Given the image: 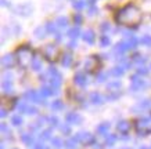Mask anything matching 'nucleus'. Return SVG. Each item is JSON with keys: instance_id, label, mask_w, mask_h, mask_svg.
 Wrapping results in <instances>:
<instances>
[{"instance_id": "nucleus-3", "label": "nucleus", "mask_w": 151, "mask_h": 149, "mask_svg": "<svg viewBox=\"0 0 151 149\" xmlns=\"http://www.w3.org/2000/svg\"><path fill=\"white\" fill-rule=\"evenodd\" d=\"M134 128L139 135H147L151 133V115L146 118H140L134 122Z\"/></svg>"}, {"instance_id": "nucleus-31", "label": "nucleus", "mask_w": 151, "mask_h": 149, "mask_svg": "<svg viewBox=\"0 0 151 149\" xmlns=\"http://www.w3.org/2000/svg\"><path fill=\"white\" fill-rule=\"evenodd\" d=\"M11 124H14V126H21L22 124V118L19 116V115H14L13 118H11Z\"/></svg>"}, {"instance_id": "nucleus-2", "label": "nucleus", "mask_w": 151, "mask_h": 149, "mask_svg": "<svg viewBox=\"0 0 151 149\" xmlns=\"http://www.w3.org/2000/svg\"><path fill=\"white\" fill-rule=\"evenodd\" d=\"M15 58L17 62L22 69H28L29 66H32V62L35 59V54H33V50L28 46H21L17 53H15Z\"/></svg>"}, {"instance_id": "nucleus-32", "label": "nucleus", "mask_w": 151, "mask_h": 149, "mask_svg": "<svg viewBox=\"0 0 151 149\" xmlns=\"http://www.w3.org/2000/svg\"><path fill=\"white\" fill-rule=\"evenodd\" d=\"M63 108H64V104H63V101H60V99H57V101H54V102L51 104V109H53V111H61Z\"/></svg>"}, {"instance_id": "nucleus-1", "label": "nucleus", "mask_w": 151, "mask_h": 149, "mask_svg": "<svg viewBox=\"0 0 151 149\" xmlns=\"http://www.w3.org/2000/svg\"><path fill=\"white\" fill-rule=\"evenodd\" d=\"M142 10L134 4H128L116 13V22L124 26H136L142 22Z\"/></svg>"}, {"instance_id": "nucleus-24", "label": "nucleus", "mask_w": 151, "mask_h": 149, "mask_svg": "<svg viewBox=\"0 0 151 149\" xmlns=\"http://www.w3.org/2000/svg\"><path fill=\"white\" fill-rule=\"evenodd\" d=\"M55 24H57V26L60 29H65V28L68 26V19L65 18V17H60V18H57Z\"/></svg>"}, {"instance_id": "nucleus-44", "label": "nucleus", "mask_w": 151, "mask_h": 149, "mask_svg": "<svg viewBox=\"0 0 151 149\" xmlns=\"http://www.w3.org/2000/svg\"><path fill=\"white\" fill-rule=\"evenodd\" d=\"M87 11H89V15H96V14H97V7L94 4H93V6H89Z\"/></svg>"}, {"instance_id": "nucleus-9", "label": "nucleus", "mask_w": 151, "mask_h": 149, "mask_svg": "<svg viewBox=\"0 0 151 149\" xmlns=\"http://www.w3.org/2000/svg\"><path fill=\"white\" fill-rule=\"evenodd\" d=\"M99 65H100V61L97 57H89L86 59V62H85V66H86V71L89 72H93V71H96L99 68Z\"/></svg>"}, {"instance_id": "nucleus-19", "label": "nucleus", "mask_w": 151, "mask_h": 149, "mask_svg": "<svg viewBox=\"0 0 151 149\" xmlns=\"http://www.w3.org/2000/svg\"><path fill=\"white\" fill-rule=\"evenodd\" d=\"M89 98H90V101H92V102H93L94 105H100V104H103V97H101V95L99 94V93H92Z\"/></svg>"}, {"instance_id": "nucleus-17", "label": "nucleus", "mask_w": 151, "mask_h": 149, "mask_svg": "<svg viewBox=\"0 0 151 149\" xmlns=\"http://www.w3.org/2000/svg\"><path fill=\"white\" fill-rule=\"evenodd\" d=\"M75 83L78 84V86H81V87H85L87 84V79H86V76L83 75V73H76L75 75Z\"/></svg>"}, {"instance_id": "nucleus-39", "label": "nucleus", "mask_w": 151, "mask_h": 149, "mask_svg": "<svg viewBox=\"0 0 151 149\" xmlns=\"http://www.w3.org/2000/svg\"><path fill=\"white\" fill-rule=\"evenodd\" d=\"M119 87H121V83H119V81H114V83H110V84H108V88H110L111 91H118Z\"/></svg>"}, {"instance_id": "nucleus-13", "label": "nucleus", "mask_w": 151, "mask_h": 149, "mask_svg": "<svg viewBox=\"0 0 151 149\" xmlns=\"http://www.w3.org/2000/svg\"><path fill=\"white\" fill-rule=\"evenodd\" d=\"M73 62V57L71 53H64L63 54V57H61V65L63 66H67V68H69L71 65H72Z\"/></svg>"}, {"instance_id": "nucleus-4", "label": "nucleus", "mask_w": 151, "mask_h": 149, "mask_svg": "<svg viewBox=\"0 0 151 149\" xmlns=\"http://www.w3.org/2000/svg\"><path fill=\"white\" fill-rule=\"evenodd\" d=\"M130 80H132L130 81V90L132 91H140L148 86V83H147L144 79H142V77H139V76H133Z\"/></svg>"}, {"instance_id": "nucleus-34", "label": "nucleus", "mask_w": 151, "mask_h": 149, "mask_svg": "<svg viewBox=\"0 0 151 149\" xmlns=\"http://www.w3.org/2000/svg\"><path fill=\"white\" fill-rule=\"evenodd\" d=\"M115 141H116V135H114V134H111V135H107L105 144H107V146H112V145L115 144Z\"/></svg>"}, {"instance_id": "nucleus-20", "label": "nucleus", "mask_w": 151, "mask_h": 149, "mask_svg": "<svg viewBox=\"0 0 151 149\" xmlns=\"http://www.w3.org/2000/svg\"><path fill=\"white\" fill-rule=\"evenodd\" d=\"M81 35V29H79V26H75V28H71L68 31V36L72 39V40H75V39H78V36Z\"/></svg>"}, {"instance_id": "nucleus-29", "label": "nucleus", "mask_w": 151, "mask_h": 149, "mask_svg": "<svg viewBox=\"0 0 151 149\" xmlns=\"http://www.w3.org/2000/svg\"><path fill=\"white\" fill-rule=\"evenodd\" d=\"M46 29L49 33H54L55 35V32H57V29H58V26H57V24L55 22H47L46 24Z\"/></svg>"}, {"instance_id": "nucleus-7", "label": "nucleus", "mask_w": 151, "mask_h": 149, "mask_svg": "<svg viewBox=\"0 0 151 149\" xmlns=\"http://www.w3.org/2000/svg\"><path fill=\"white\" fill-rule=\"evenodd\" d=\"M1 87H3L6 94H11L13 93V77H11L10 73H4L3 81H1Z\"/></svg>"}, {"instance_id": "nucleus-52", "label": "nucleus", "mask_w": 151, "mask_h": 149, "mask_svg": "<svg viewBox=\"0 0 151 149\" xmlns=\"http://www.w3.org/2000/svg\"><path fill=\"white\" fill-rule=\"evenodd\" d=\"M35 149H47L46 146H43V145H36V148Z\"/></svg>"}, {"instance_id": "nucleus-33", "label": "nucleus", "mask_w": 151, "mask_h": 149, "mask_svg": "<svg viewBox=\"0 0 151 149\" xmlns=\"http://www.w3.org/2000/svg\"><path fill=\"white\" fill-rule=\"evenodd\" d=\"M76 144H78V141L75 140V138L68 140L67 142H65V148H67V149H75V148H76Z\"/></svg>"}, {"instance_id": "nucleus-22", "label": "nucleus", "mask_w": 151, "mask_h": 149, "mask_svg": "<svg viewBox=\"0 0 151 149\" xmlns=\"http://www.w3.org/2000/svg\"><path fill=\"white\" fill-rule=\"evenodd\" d=\"M21 141H22L25 145H28V146H32L33 142H35L33 135H29V134H24V135H21Z\"/></svg>"}, {"instance_id": "nucleus-11", "label": "nucleus", "mask_w": 151, "mask_h": 149, "mask_svg": "<svg viewBox=\"0 0 151 149\" xmlns=\"http://www.w3.org/2000/svg\"><path fill=\"white\" fill-rule=\"evenodd\" d=\"M15 61H17V58H14V55L11 54H6L3 58H1V65L4 66V68L10 69L11 66H13L14 63H15Z\"/></svg>"}, {"instance_id": "nucleus-47", "label": "nucleus", "mask_w": 151, "mask_h": 149, "mask_svg": "<svg viewBox=\"0 0 151 149\" xmlns=\"http://www.w3.org/2000/svg\"><path fill=\"white\" fill-rule=\"evenodd\" d=\"M107 76H108L107 73H101V75H99V76H97V80H99V81H104L105 79H107Z\"/></svg>"}, {"instance_id": "nucleus-14", "label": "nucleus", "mask_w": 151, "mask_h": 149, "mask_svg": "<svg viewBox=\"0 0 151 149\" xmlns=\"http://www.w3.org/2000/svg\"><path fill=\"white\" fill-rule=\"evenodd\" d=\"M82 39L86 41L87 44H93V43H94V39H96V37H94V32H93L92 29L85 31L82 33Z\"/></svg>"}, {"instance_id": "nucleus-26", "label": "nucleus", "mask_w": 151, "mask_h": 149, "mask_svg": "<svg viewBox=\"0 0 151 149\" xmlns=\"http://www.w3.org/2000/svg\"><path fill=\"white\" fill-rule=\"evenodd\" d=\"M31 68L33 69V71H40L42 69V58H39V57H35V59H33V62H32V66Z\"/></svg>"}, {"instance_id": "nucleus-48", "label": "nucleus", "mask_w": 151, "mask_h": 149, "mask_svg": "<svg viewBox=\"0 0 151 149\" xmlns=\"http://www.w3.org/2000/svg\"><path fill=\"white\" fill-rule=\"evenodd\" d=\"M73 21H75V24H76V25H79V24L82 22V17H81L79 14H76V15H75V18H73Z\"/></svg>"}, {"instance_id": "nucleus-54", "label": "nucleus", "mask_w": 151, "mask_h": 149, "mask_svg": "<svg viewBox=\"0 0 151 149\" xmlns=\"http://www.w3.org/2000/svg\"><path fill=\"white\" fill-rule=\"evenodd\" d=\"M140 149H147V148H146V146H142V148H140Z\"/></svg>"}, {"instance_id": "nucleus-28", "label": "nucleus", "mask_w": 151, "mask_h": 149, "mask_svg": "<svg viewBox=\"0 0 151 149\" xmlns=\"http://www.w3.org/2000/svg\"><path fill=\"white\" fill-rule=\"evenodd\" d=\"M119 65H121V66H124L125 69H128V68H130L132 62H130V59L126 58V57H121V59H119Z\"/></svg>"}, {"instance_id": "nucleus-38", "label": "nucleus", "mask_w": 151, "mask_h": 149, "mask_svg": "<svg viewBox=\"0 0 151 149\" xmlns=\"http://www.w3.org/2000/svg\"><path fill=\"white\" fill-rule=\"evenodd\" d=\"M83 7H85V1H82V0H76V1H73V9L75 10H82Z\"/></svg>"}, {"instance_id": "nucleus-10", "label": "nucleus", "mask_w": 151, "mask_h": 149, "mask_svg": "<svg viewBox=\"0 0 151 149\" xmlns=\"http://www.w3.org/2000/svg\"><path fill=\"white\" fill-rule=\"evenodd\" d=\"M128 50H130V47H129V44H128V41L125 40V41H119L118 44L114 47V53L115 54H118V55H122V54H125Z\"/></svg>"}, {"instance_id": "nucleus-16", "label": "nucleus", "mask_w": 151, "mask_h": 149, "mask_svg": "<svg viewBox=\"0 0 151 149\" xmlns=\"http://www.w3.org/2000/svg\"><path fill=\"white\" fill-rule=\"evenodd\" d=\"M40 94L43 97H50V95H54V94H58V90H54L53 87H47V86H43L40 90Z\"/></svg>"}, {"instance_id": "nucleus-53", "label": "nucleus", "mask_w": 151, "mask_h": 149, "mask_svg": "<svg viewBox=\"0 0 151 149\" xmlns=\"http://www.w3.org/2000/svg\"><path fill=\"white\" fill-rule=\"evenodd\" d=\"M1 6H7V1H6V0H1Z\"/></svg>"}, {"instance_id": "nucleus-42", "label": "nucleus", "mask_w": 151, "mask_h": 149, "mask_svg": "<svg viewBox=\"0 0 151 149\" xmlns=\"http://www.w3.org/2000/svg\"><path fill=\"white\" fill-rule=\"evenodd\" d=\"M36 113H37V109L35 108V106H28V109H27V115L32 116V115H36Z\"/></svg>"}, {"instance_id": "nucleus-30", "label": "nucleus", "mask_w": 151, "mask_h": 149, "mask_svg": "<svg viewBox=\"0 0 151 149\" xmlns=\"http://www.w3.org/2000/svg\"><path fill=\"white\" fill-rule=\"evenodd\" d=\"M39 140H40V141L51 140V131H50V130H45V131H42L40 137H39Z\"/></svg>"}, {"instance_id": "nucleus-36", "label": "nucleus", "mask_w": 151, "mask_h": 149, "mask_svg": "<svg viewBox=\"0 0 151 149\" xmlns=\"http://www.w3.org/2000/svg\"><path fill=\"white\" fill-rule=\"evenodd\" d=\"M140 41H142V44H144L146 47H151V36H148V35H144Z\"/></svg>"}, {"instance_id": "nucleus-55", "label": "nucleus", "mask_w": 151, "mask_h": 149, "mask_svg": "<svg viewBox=\"0 0 151 149\" xmlns=\"http://www.w3.org/2000/svg\"><path fill=\"white\" fill-rule=\"evenodd\" d=\"M1 149H3V148H1Z\"/></svg>"}, {"instance_id": "nucleus-12", "label": "nucleus", "mask_w": 151, "mask_h": 149, "mask_svg": "<svg viewBox=\"0 0 151 149\" xmlns=\"http://www.w3.org/2000/svg\"><path fill=\"white\" fill-rule=\"evenodd\" d=\"M65 120H67V123H69V124H79V123L82 122V118L79 116L78 113L71 112L65 116Z\"/></svg>"}, {"instance_id": "nucleus-45", "label": "nucleus", "mask_w": 151, "mask_h": 149, "mask_svg": "<svg viewBox=\"0 0 151 149\" xmlns=\"http://www.w3.org/2000/svg\"><path fill=\"white\" fill-rule=\"evenodd\" d=\"M137 73L139 75H147V73H148V69H147L146 66H139Z\"/></svg>"}, {"instance_id": "nucleus-25", "label": "nucleus", "mask_w": 151, "mask_h": 149, "mask_svg": "<svg viewBox=\"0 0 151 149\" xmlns=\"http://www.w3.org/2000/svg\"><path fill=\"white\" fill-rule=\"evenodd\" d=\"M110 123H101L100 126L97 127V133L99 134H107L108 130H110Z\"/></svg>"}, {"instance_id": "nucleus-8", "label": "nucleus", "mask_w": 151, "mask_h": 149, "mask_svg": "<svg viewBox=\"0 0 151 149\" xmlns=\"http://www.w3.org/2000/svg\"><path fill=\"white\" fill-rule=\"evenodd\" d=\"M75 140L78 141V142H82V144H92L94 138L90 133H86V131H82V133H78L76 135L73 137Z\"/></svg>"}, {"instance_id": "nucleus-5", "label": "nucleus", "mask_w": 151, "mask_h": 149, "mask_svg": "<svg viewBox=\"0 0 151 149\" xmlns=\"http://www.w3.org/2000/svg\"><path fill=\"white\" fill-rule=\"evenodd\" d=\"M25 98L29 99V101H32V102H37V104L40 105H46V97H43L42 94H37L36 91L33 90H29L25 93Z\"/></svg>"}, {"instance_id": "nucleus-50", "label": "nucleus", "mask_w": 151, "mask_h": 149, "mask_svg": "<svg viewBox=\"0 0 151 149\" xmlns=\"http://www.w3.org/2000/svg\"><path fill=\"white\" fill-rule=\"evenodd\" d=\"M0 116H1V118H6V116H7V111H6L4 108L0 109Z\"/></svg>"}, {"instance_id": "nucleus-18", "label": "nucleus", "mask_w": 151, "mask_h": 149, "mask_svg": "<svg viewBox=\"0 0 151 149\" xmlns=\"http://www.w3.org/2000/svg\"><path fill=\"white\" fill-rule=\"evenodd\" d=\"M151 106V102L150 101H142V102H139L136 106H133V111H136V112H142V111H146Z\"/></svg>"}, {"instance_id": "nucleus-6", "label": "nucleus", "mask_w": 151, "mask_h": 149, "mask_svg": "<svg viewBox=\"0 0 151 149\" xmlns=\"http://www.w3.org/2000/svg\"><path fill=\"white\" fill-rule=\"evenodd\" d=\"M43 53H45L46 59H49V61H55L57 55H58V48H57L54 44H47L46 47H45V50H43Z\"/></svg>"}, {"instance_id": "nucleus-51", "label": "nucleus", "mask_w": 151, "mask_h": 149, "mask_svg": "<svg viewBox=\"0 0 151 149\" xmlns=\"http://www.w3.org/2000/svg\"><path fill=\"white\" fill-rule=\"evenodd\" d=\"M0 130L3 131V133H7V131H9L7 130V126H6L4 123H1V124H0Z\"/></svg>"}, {"instance_id": "nucleus-49", "label": "nucleus", "mask_w": 151, "mask_h": 149, "mask_svg": "<svg viewBox=\"0 0 151 149\" xmlns=\"http://www.w3.org/2000/svg\"><path fill=\"white\" fill-rule=\"evenodd\" d=\"M61 131H63L64 134H69V133H71V128H69V126H63L61 127Z\"/></svg>"}, {"instance_id": "nucleus-46", "label": "nucleus", "mask_w": 151, "mask_h": 149, "mask_svg": "<svg viewBox=\"0 0 151 149\" xmlns=\"http://www.w3.org/2000/svg\"><path fill=\"white\" fill-rule=\"evenodd\" d=\"M101 31H103V32L111 31V26H110V24H107V22H104V24H103V26H101Z\"/></svg>"}, {"instance_id": "nucleus-35", "label": "nucleus", "mask_w": 151, "mask_h": 149, "mask_svg": "<svg viewBox=\"0 0 151 149\" xmlns=\"http://www.w3.org/2000/svg\"><path fill=\"white\" fill-rule=\"evenodd\" d=\"M100 44L103 46V47H108V46L111 44V39L108 36H101L100 37Z\"/></svg>"}, {"instance_id": "nucleus-43", "label": "nucleus", "mask_w": 151, "mask_h": 149, "mask_svg": "<svg viewBox=\"0 0 151 149\" xmlns=\"http://www.w3.org/2000/svg\"><path fill=\"white\" fill-rule=\"evenodd\" d=\"M49 123H50L53 127H57L58 126V119L55 118V116H51V118H49Z\"/></svg>"}, {"instance_id": "nucleus-21", "label": "nucleus", "mask_w": 151, "mask_h": 149, "mask_svg": "<svg viewBox=\"0 0 151 149\" xmlns=\"http://www.w3.org/2000/svg\"><path fill=\"white\" fill-rule=\"evenodd\" d=\"M46 33H47L46 25H45V26H39V28H36V29H35V36H36L37 39H43Z\"/></svg>"}, {"instance_id": "nucleus-15", "label": "nucleus", "mask_w": 151, "mask_h": 149, "mask_svg": "<svg viewBox=\"0 0 151 149\" xmlns=\"http://www.w3.org/2000/svg\"><path fill=\"white\" fill-rule=\"evenodd\" d=\"M116 128H118L119 133L126 134V133L130 130V124H129V122H126V120H121V122L116 124Z\"/></svg>"}, {"instance_id": "nucleus-27", "label": "nucleus", "mask_w": 151, "mask_h": 149, "mask_svg": "<svg viewBox=\"0 0 151 149\" xmlns=\"http://www.w3.org/2000/svg\"><path fill=\"white\" fill-rule=\"evenodd\" d=\"M126 41H128V44H129V47H130V50L136 48V47H137V44H139V40L136 39V36H129Z\"/></svg>"}, {"instance_id": "nucleus-41", "label": "nucleus", "mask_w": 151, "mask_h": 149, "mask_svg": "<svg viewBox=\"0 0 151 149\" xmlns=\"http://www.w3.org/2000/svg\"><path fill=\"white\" fill-rule=\"evenodd\" d=\"M27 109H28V105L25 102H19L18 104V111L21 113H27Z\"/></svg>"}, {"instance_id": "nucleus-23", "label": "nucleus", "mask_w": 151, "mask_h": 149, "mask_svg": "<svg viewBox=\"0 0 151 149\" xmlns=\"http://www.w3.org/2000/svg\"><path fill=\"white\" fill-rule=\"evenodd\" d=\"M125 71H126V69H125L124 66L118 65V66H115V68L111 71V75H112V76H115V77H119V76H122V75H124Z\"/></svg>"}, {"instance_id": "nucleus-37", "label": "nucleus", "mask_w": 151, "mask_h": 149, "mask_svg": "<svg viewBox=\"0 0 151 149\" xmlns=\"http://www.w3.org/2000/svg\"><path fill=\"white\" fill-rule=\"evenodd\" d=\"M51 142H53V146L57 149L63 148V141L60 140V138H51Z\"/></svg>"}, {"instance_id": "nucleus-40", "label": "nucleus", "mask_w": 151, "mask_h": 149, "mask_svg": "<svg viewBox=\"0 0 151 149\" xmlns=\"http://www.w3.org/2000/svg\"><path fill=\"white\" fill-rule=\"evenodd\" d=\"M147 61V58H144V57H142V55H136L134 58H133V62L139 63V65H142V63H144Z\"/></svg>"}]
</instances>
